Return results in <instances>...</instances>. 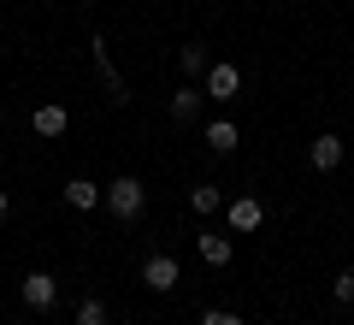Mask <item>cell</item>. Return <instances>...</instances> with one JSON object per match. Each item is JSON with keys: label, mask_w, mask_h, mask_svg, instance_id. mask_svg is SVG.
I'll return each mask as SVG.
<instances>
[{"label": "cell", "mask_w": 354, "mask_h": 325, "mask_svg": "<svg viewBox=\"0 0 354 325\" xmlns=\"http://www.w3.org/2000/svg\"><path fill=\"white\" fill-rule=\"evenodd\" d=\"M307 160H313V172H337V166L348 160V142H342V137H330V130H325V137H319L313 148H307Z\"/></svg>", "instance_id": "9"}, {"label": "cell", "mask_w": 354, "mask_h": 325, "mask_svg": "<svg viewBox=\"0 0 354 325\" xmlns=\"http://www.w3.org/2000/svg\"><path fill=\"white\" fill-rule=\"evenodd\" d=\"M201 142L213 154H236V142H242V130L230 125V118H213V125H201Z\"/></svg>", "instance_id": "11"}, {"label": "cell", "mask_w": 354, "mask_h": 325, "mask_svg": "<svg viewBox=\"0 0 354 325\" xmlns=\"http://www.w3.org/2000/svg\"><path fill=\"white\" fill-rule=\"evenodd\" d=\"M101 207L113 213L118 225H136L142 219V207H148V189H142V177H113V184H106V195H101Z\"/></svg>", "instance_id": "1"}, {"label": "cell", "mask_w": 354, "mask_h": 325, "mask_svg": "<svg viewBox=\"0 0 354 325\" xmlns=\"http://www.w3.org/2000/svg\"><path fill=\"white\" fill-rule=\"evenodd\" d=\"M6 213H12V195H6V189H0V219H6Z\"/></svg>", "instance_id": "18"}, {"label": "cell", "mask_w": 354, "mask_h": 325, "mask_svg": "<svg viewBox=\"0 0 354 325\" xmlns=\"http://www.w3.org/2000/svg\"><path fill=\"white\" fill-rule=\"evenodd\" d=\"M30 130H36V137H65V130H71V113H65V107H59V100H41V107H36V113H30Z\"/></svg>", "instance_id": "6"}, {"label": "cell", "mask_w": 354, "mask_h": 325, "mask_svg": "<svg viewBox=\"0 0 354 325\" xmlns=\"http://www.w3.org/2000/svg\"><path fill=\"white\" fill-rule=\"evenodd\" d=\"M59 195H65V207L95 213V207H101V195H106V184H95V177H71V184H65Z\"/></svg>", "instance_id": "8"}, {"label": "cell", "mask_w": 354, "mask_h": 325, "mask_svg": "<svg viewBox=\"0 0 354 325\" xmlns=\"http://www.w3.org/2000/svg\"><path fill=\"white\" fill-rule=\"evenodd\" d=\"M330 296H337V301H348V308H354V266H342V272L330 278Z\"/></svg>", "instance_id": "16"}, {"label": "cell", "mask_w": 354, "mask_h": 325, "mask_svg": "<svg viewBox=\"0 0 354 325\" xmlns=\"http://www.w3.org/2000/svg\"><path fill=\"white\" fill-rule=\"evenodd\" d=\"M177 65H183L189 77H207V65H213V60H207V48H201V42H189V48H177Z\"/></svg>", "instance_id": "15"}, {"label": "cell", "mask_w": 354, "mask_h": 325, "mask_svg": "<svg viewBox=\"0 0 354 325\" xmlns=\"http://www.w3.org/2000/svg\"><path fill=\"white\" fill-rule=\"evenodd\" d=\"M18 296H24V308H36V313H48L53 301H59V278H53V272H30L24 284H18Z\"/></svg>", "instance_id": "5"}, {"label": "cell", "mask_w": 354, "mask_h": 325, "mask_svg": "<svg viewBox=\"0 0 354 325\" xmlns=\"http://www.w3.org/2000/svg\"><path fill=\"white\" fill-rule=\"evenodd\" d=\"M88 48H95V71H101V83H106V100H113V107H124V100H130V83L118 77V65H113V48H106V36H95Z\"/></svg>", "instance_id": "3"}, {"label": "cell", "mask_w": 354, "mask_h": 325, "mask_svg": "<svg viewBox=\"0 0 354 325\" xmlns=\"http://www.w3.org/2000/svg\"><path fill=\"white\" fill-rule=\"evenodd\" d=\"M189 207L195 213H218V207H225V189H218V184H195L189 189Z\"/></svg>", "instance_id": "14"}, {"label": "cell", "mask_w": 354, "mask_h": 325, "mask_svg": "<svg viewBox=\"0 0 354 325\" xmlns=\"http://www.w3.org/2000/svg\"><path fill=\"white\" fill-rule=\"evenodd\" d=\"M201 89H207V100H236L242 95V65L213 60V65H207V77H201Z\"/></svg>", "instance_id": "2"}, {"label": "cell", "mask_w": 354, "mask_h": 325, "mask_svg": "<svg viewBox=\"0 0 354 325\" xmlns=\"http://www.w3.org/2000/svg\"><path fill=\"white\" fill-rule=\"evenodd\" d=\"M201 325H248V319H242V313H230V308H207Z\"/></svg>", "instance_id": "17"}, {"label": "cell", "mask_w": 354, "mask_h": 325, "mask_svg": "<svg viewBox=\"0 0 354 325\" xmlns=\"http://www.w3.org/2000/svg\"><path fill=\"white\" fill-rule=\"evenodd\" d=\"M195 249H201V261H207V266H230L236 243H230L225 231H201V237H195Z\"/></svg>", "instance_id": "10"}, {"label": "cell", "mask_w": 354, "mask_h": 325, "mask_svg": "<svg viewBox=\"0 0 354 325\" xmlns=\"http://www.w3.org/2000/svg\"><path fill=\"white\" fill-rule=\"evenodd\" d=\"M106 319H113V313H106L101 296H83V301H77V313H71V325H106Z\"/></svg>", "instance_id": "13"}, {"label": "cell", "mask_w": 354, "mask_h": 325, "mask_svg": "<svg viewBox=\"0 0 354 325\" xmlns=\"http://www.w3.org/2000/svg\"><path fill=\"white\" fill-rule=\"evenodd\" d=\"M348 160H354V154H348Z\"/></svg>", "instance_id": "19"}, {"label": "cell", "mask_w": 354, "mask_h": 325, "mask_svg": "<svg viewBox=\"0 0 354 325\" xmlns=\"http://www.w3.org/2000/svg\"><path fill=\"white\" fill-rule=\"evenodd\" d=\"M201 100H207V89L183 83V89L171 95V118H177V125H195V118H201Z\"/></svg>", "instance_id": "12"}, {"label": "cell", "mask_w": 354, "mask_h": 325, "mask_svg": "<svg viewBox=\"0 0 354 325\" xmlns=\"http://www.w3.org/2000/svg\"><path fill=\"white\" fill-rule=\"evenodd\" d=\"M142 284H148L153 296H171V290L183 284V272H177V254H148V261H142Z\"/></svg>", "instance_id": "4"}, {"label": "cell", "mask_w": 354, "mask_h": 325, "mask_svg": "<svg viewBox=\"0 0 354 325\" xmlns=\"http://www.w3.org/2000/svg\"><path fill=\"white\" fill-rule=\"evenodd\" d=\"M260 219H266V207H260L254 195H236V201L225 207V225L236 231V237H248V231H260Z\"/></svg>", "instance_id": "7"}]
</instances>
